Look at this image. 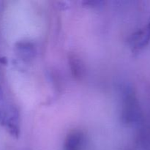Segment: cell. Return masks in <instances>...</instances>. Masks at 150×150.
Listing matches in <instances>:
<instances>
[{
  "label": "cell",
  "mask_w": 150,
  "mask_h": 150,
  "mask_svg": "<svg viewBox=\"0 0 150 150\" xmlns=\"http://www.w3.org/2000/svg\"><path fill=\"white\" fill-rule=\"evenodd\" d=\"M83 136L81 132L74 130L69 133L65 139L64 149L65 150H79L81 146Z\"/></svg>",
  "instance_id": "cell-1"
},
{
  "label": "cell",
  "mask_w": 150,
  "mask_h": 150,
  "mask_svg": "<svg viewBox=\"0 0 150 150\" xmlns=\"http://www.w3.org/2000/svg\"><path fill=\"white\" fill-rule=\"evenodd\" d=\"M3 98V92H2V89H1V86H0V100Z\"/></svg>",
  "instance_id": "cell-3"
},
{
  "label": "cell",
  "mask_w": 150,
  "mask_h": 150,
  "mask_svg": "<svg viewBox=\"0 0 150 150\" xmlns=\"http://www.w3.org/2000/svg\"><path fill=\"white\" fill-rule=\"evenodd\" d=\"M69 64L73 77L80 79L83 76L85 71L84 65L81 59L75 54H71L69 57Z\"/></svg>",
  "instance_id": "cell-2"
}]
</instances>
